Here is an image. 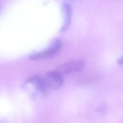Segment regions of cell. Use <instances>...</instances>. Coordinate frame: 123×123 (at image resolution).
Wrapping results in <instances>:
<instances>
[{
	"label": "cell",
	"instance_id": "cell-3",
	"mask_svg": "<svg viewBox=\"0 0 123 123\" xmlns=\"http://www.w3.org/2000/svg\"><path fill=\"white\" fill-rule=\"evenodd\" d=\"M44 79L49 90L59 89L63 83L62 75L56 70L48 72Z\"/></svg>",
	"mask_w": 123,
	"mask_h": 123
},
{
	"label": "cell",
	"instance_id": "cell-4",
	"mask_svg": "<svg viewBox=\"0 0 123 123\" xmlns=\"http://www.w3.org/2000/svg\"><path fill=\"white\" fill-rule=\"evenodd\" d=\"M62 12L63 14L64 22L62 26L60 32L64 33L69 28L72 15V9L70 4L67 3H63L62 6Z\"/></svg>",
	"mask_w": 123,
	"mask_h": 123
},
{
	"label": "cell",
	"instance_id": "cell-5",
	"mask_svg": "<svg viewBox=\"0 0 123 123\" xmlns=\"http://www.w3.org/2000/svg\"><path fill=\"white\" fill-rule=\"evenodd\" d=\"M26 82L34 84L37 89L44 94L49 91L44 79L38 76H33L26 80Z\"/></svg>",
	"mask_w": 123,
	"mask_h": 123
},
{
	"label": "cell",
	"instance_id": "cell-2",
	"mask_svg": "<svg viewBox=\"0 0 123 123\" xmlns=\"http://www.w3.org/2000/svg\"><path fill=\"white\" fill-rule=\"evenodd\" d=\"M85 62L83 60H72L59 65L56 71L62 76L80 72L84 68Z\"/></svg>",
	"mask_w": 123,
	"mask_h": 123
},
{
	"label": "cell",
	"instance_id": "cell-7",
	"mask_svg": "<svg viewBox=\"0 0 123 123\" xmlns=\"http://www.w3.org/2000/svg\"><path fill=\"white\" fill-rule=\"evenodd\" d=\"M117 62L120 65H123V56L118 59Z\"/></svg>",
	"mask_w": 123,
	"mask_h": 123
},
{
	"label": "cell",
	"instance_id": "cell-1",
	"mask_svg": "<svg viewBox=\"0 0 123 123\" xmlns=\"http://www.w3.org/2000/svg\"><path fill=\"white\" fill-rule=\"evenodd\" d=\"M62 46V42L61 39L55 38L46 49L30 55V59L32 60H40L51 58L59 52Z\"/></svg>",
	"mask_w": 123,
	"mask_h": 123
},
{
	"label": "cell",
	"instance_id": "cell-6",
	"mask_svg": "<svg viewBox=\"0 0 123 123\" xmlns=\"http://www.w3.org/2000/svg\"><path fill=\"white\" fill-rule=\"evenodd\" d=\"M107 108L108 107L107 104L105 103L102 102L100 104L97 108V111L101 114H104L107 111Z\"/></svg>",
	"mask_w": 123,
	"mask_h": 123
}]
</instances>
